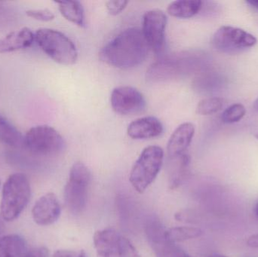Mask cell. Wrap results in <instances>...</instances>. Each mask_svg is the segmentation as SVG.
Listing matches in <instances>:
<instances>
[{"instance_id":"15","label":"cell","mask_w":258,"mask_h":257,"mask_svg":"<svg viewBox=\"0 0 258 257\" xmlns=\"http://www.w3.org/2000/svg\"><path fill=\"white\" fill-rule=\"evenodd\" d=\"M163 131V125L157 118L146 116L139 118L129 124L127 133L129 137L137 140L154 138Z\"/></svg>"},{"instance_id":"35","label":"cell","mask_w":258,"mask_h":257,"mask_svg":"<svg viewBox=\"0 0 258 257\" xmlns=\"http://www.w3.org/2000/svg\"><path fill=\"white\" fill-rule=\"evenodd\" d=\"M254 110H256V111L258 112V98L257 100H256L255 101H254Z\"/></svg>"},{"instance_id":"22","label":"cell","mask_w":258,"mask_h":257,"mask_svg":"<svg viewBox=\"0 0 258 257\" xmlns=\"http://www.w3.org/2000/svg\"><path fill=\"white\" fill-rule=\"evenodd\" d=\"M19 19V12L12 5L0 2V32L15 27Z\"/></svg>"},{"instance_id":"20","label":"cell","mask_w":258,"mask_h":257,"mask_svg":"<svg viewBox=\"0 0 258 257\" xmlns=\"http://www.w3.org/2000/svg\"><path fill=\"white\" fill-rule=\"evenodd\" d=\"M60 14L68 21L73 24L84 27L85 22L84 9L81 3L79 1H61L57 2Z\"/></svg>"},{"instance_id":"13","label":"cell","mask_w":258,"mask_h":257,"mask_svg":"<svg viewBox=\"0 0 258 257\" xmlns=\"http://www.w3.org/2000/svg\"><path fill=\"white\" fill-rule=\"evenodd\" d=\"M124 237L114 229L98 231L94 235V244L98 257H122Z\"/></svg>"},{"instance_id":"33","label":"cell","mask_w":258,"mask_h":257,"mask_svg":"<svg viewBox=\"0 0 258 257\" xmlns=\"http://www.w3.org/2000/svg\"><path fill=\"white\" fill-rule=\"evenodd\" d=\"M246 3L258 10V0H250V1H246Z\"/></svg>"},{"instance_id":"36","label":"cell","mask_w":258,"mask_h":257,"mask_svg":"<svg viewBox=\"0 0 258 257\" xmlns=\"http://www.w3.org/2000/svg\"><path fill=\"white\" fill-rule=\"evenodd\" d=\"M254 211H255L256 216H257V217L258 218V202L257 203V205H256L255 210H254Z\"/></svg>"},{"instance_id":"28","label":"cell","mask_w":258,"mask_h":257,"mask_svg":"<svg viewBox=\"0 0 258 257\" xmlns=\"http://www.w3.org/2000/svg\"><path fill=\"white\" fill-rule=\"evenodd\" d=\"M122 257H141L134 247L133 244L125 238H124Z\"/></svg>"},{"instance_id":"9","label":"cell","mask_w":258,"mask_h":257,"mask_svg":"<svg viewBox=\"0 0 258 257\" xmlns=\"http://www.w3.org/2000/svg\"><path fill=\"white\" fill-rule=\"evenodd\" d=\"M149 244L157 257H192L167 238L165 226L157 217L150 216L144 223Z\"/></svg>"},{"instance_id":"26","label":"cell","mask_w":258,"mask_h":257,"mask_svg":"<svg viewBox=\"0 0 258 257\" xmlns=\"http://www.w3.org/2000/svg\"><path fill=\"white\" fill-rule=\"evenodd\" d=\"M25 13L27 16L43 22H48L54 19V15L49 9H30L26 11Z\"/></svg>"},{"instance_id":"14","label":"cell","mask_w":258,"mask_h":257,"mask_svg":"<svg viewBox=\"0 0 258 257\" xmlns=\"http://www.w3.org/2000/svg\"><path fill=\"white\" fill-rule=\"evenodd\" d=\"M195 134V126L191 122L179 125L171 134L167 144V152L171 158H179L184 154Z\"/></svg>"},{"instance_id":"5","label":"cell","mask_w":258,"mask_h":257,"mask_svg":"<svg viewBox=\"0 0 258 257\" xmlns=\"http://www.w3.org/2000/svg\"><path fill=\"white\" fill-rule=\"evenodd\" d=\"M164 151L160 146L146 147L137 159L130 174L131 184L137 192L144 193L155 181L160 172Z\"/></svg>"},{"instance_id":"24","label":"cell","mask_w":258,"mask_h":257,"mask_svg":"<svg viewBox=\"0 0 258 257\" xmlns=\"http://www.w3.org/2000/svg\"><path fill=\"white\" fill-rule=\"evenodd\" d=\"M130 199L124 194H119L116 196V208L118 215L122 225L128 226L133 215V210Z\"/></svg>"},{"instance_id":"2","label":"cell","mask_w":258,"mask_h":257,"mask_svg":"<svg viewBox=\"0 0 258 257\" xmlns=\"http://www.w3.org/2000/svg\"><path fill=\"white\" fill-rule=\"evenodd\" d=\"M206 57L199 51H183L160 59L150 66L147 78L154 82L169 81L204 67Z\"/></svg>"},{"instance_id":"27","label":"cell","mask_w":258,"mask_h":257,"mask_svg":"<svg viewBox=\"0 0 258 257\" xmlns=\"http://www.w3.org/2000/svg\"><path fill=\"white\" fill-rule=\"evenodd\" d=\"M128 3V1H125V0H112V1L107 2L106 7L110 15H117L124 11Z\"/></svg>"},{"instance_id":"12","label":"cell","mask_w":258,"mask_h":257,"mask_svg":"<svg viewBox=\"0 0 258 257\" xmlns=\"http://www.w3.org/2000/svg\"><path fill=\"white\" fill-rule=\"evenodd\" d=\"M61 208L58 199L52 193H47L38 199L32 209V216L36 224L49 226L60 216Z\"/></svg>"},{"instance_id":"37","label":"cell","mask_w":258,"mask_h":257,"mask_svg":"<svg viewBox=\"0 0 258 257\" xmlns=\"http://www.w3.org/2000/svg\"><path fill=\"white\" fill-rule=\"evenodd\" d=\"M209 257H227V256H223V255H220V254H214V255H212V256H210Z\"/></svg>"},{"instance_id":"11","label":"cell","mask_w":258,"mask_h":257,"mask_svg":"<svg viewBox=\"0 0 258 257\" xmlns=\"http://www.w3.org/2000/svg\"><path fill=\"white\" fill-rule=\"evenodd\" d=\"M110 103L113 111L122 116L141 113L146 107L144 95L131 86L115 88L110 96Z\"/></svg>"},{"instance_id":"4","label":"cell","mask_w":258,"mask_h":257,"mask_svg":"<svg viewBox=\"0 0 258 257\" xmlns=\"http://www.w3.org/2000/svg\"><path fill=\"white\" fill-rule=\"evenodd\" d=\"M35 42L56 63L70 66L77 62L78 58L77 47L68 36L58 30L39 29L35 33Z\"/></svg>"},{"instance_id":"17","label":"cell","mask_w":258,"mask_h":257,"mask_svg":"<svg viewBox=\"0 0 258 257\" xmlns=\"http://www.w3.org/2000/svg\"><path fill=\"white\" fill-rule=\"evenodd\" d=\"M27 244L18 235H8L0 239V257H25Z\"/></svg>"},{"instance_id":"32","label":"cell","mask_w":258,"mask_h":257,"mask_svg":"<svg viewBox=\"0 0 258 257\" xmlns=\"http://www.w3.org/2000/svg\"><path fill=\"white\" fill-rule=\"evenodd\" d=\"M5 232V224H4V220H3V217L0 215V239L3 238V233Z\"/></svg>"},{"instance_id":"29","label":"cell","mask_w":258,"mask_h":257,"mask_svg":"<svg viewBox=\"0 0 258 257\" xmlns=\"http://www.w3.org/2000/svg\"><path fill=\"white\" fill-rule=\"evenodd\" d=\"M48 250L45 247H36L27 252L25 257H48Z\"/></svg>"},{"instance_id":"30","label":"cell","mask_w":258,"mask_h":257,"mask_svg":"<svg viewBox=\"0 0 258 257\" xmlns=\"http://www.w3.org/2000/svg\"><path fill=\"white\" fill-rule=\"evenodd\" d=\"M77 253L71 250H60L54 253L52 257H76Z\"/></svg>"},{"instance_id":"34","label":"cell","mask_w":258,"mask_h":257,"mask_svg":"<svg viewBox=\"0 0 258 257\" xmlns=\"http://www.w3.org/2000/svg\"><path fill=\"white\" fill-rule=\"evenodd\" d=\"M76 257H87L86 256V253H85V251H83V250H82V251H80V253H78V254H77V256Z\"/></svg>"},{"instance_id":"6","label":"cell","mask_w":258,"mask_h":257,"mask_svg":"<svg viewBox=\"0 0 258 257\" xmlns=\"http://www.w3.org/2000/svg\"><path fill=\"white\" fill-rule=\"evenodd\" d=\"M91 178L90 170L83 163L76 162L71 167L65 187L64 199L67 207L73 214H80L86 208Z\"/></svg>"},{"instance_id":"25","label":"cell","mask_w":258,"mask_h":257,"mask_svg":"<svg viewBox=\"0 0 258 257\" xmlns=\"http://www.w3.org/2000/svg\"><path fill=\"white\" fill-rule=\"evenodd\" d=\"M246 114V109L241 104H235L226 109L221 116V120L225 124H233L239 122Z\"/></svg>"},{"instance_id":"8","label":"cell","mask_w":258,"mask_h":257,"mask_svg":"<svg viewBox=\"0 0 258 257\" xmlns=\"http://www.w3.org/2000/svg\"><path fill=\"white\" fill-rule=\"evenodd\" d=\"M212 42L218 51L235 54L252 48L257 43V39L254 35L242 29L222 26L213 35Z\"/></svg>"},{"instance_id":"23","label":"cell","mask_w":258,"mask_h":257,"mask_svg":"<svg viewBox=\"0 0 258 257\" xmlns=\"http://www.w3.org/2000/svg\"><path fill=\"white\" fill-rule=\"evenodd\" d=\"M224 101L221 98H209L202 100L197 107V114L211 116L218 113L224 107Z\"/></svg>"},{"instance_id":"38","label":"cell","mask_w":258,"mask_h":257,"mask_svg":"<svg viewBox=\"0 0 258 257\" xmlns=\"http://www.w3.org/2000/svg\"><path fill=\"white\" fill-rule=\"evenodd\" d=\"M254 137H255L256 138H257L258 140V133H257V134H256L255 135H254Z\"/></svg>"},{"instance_id":"10","label":"cell","mask_w":258,"mask_h":257,"mask_svg":"<svg viewBox=\"0 0 258 257\" xmlns=\"http://www.w3.org/2000/svg\"><path fill=\"white\" fill-rule=\"evenodd\" d=\"M167 16L163 11L152 9L143 17L142 33L150 49L156 54L163 50L165 42Z\"/></svg>"},{"instance_id":"19","label":"cell","mask_w":258,"mask_h":257,"mask_svg":"<svg viewBox=\"0 0 258 257\" xmlns=\"http://www.w3.org/2000/svg\"><path fill=\"white\" fill-rule=\"evenodd\" d=\"M203 2L200 0L174 1L168 5L167 12L174 18H192L203 9Z\"/></svg>"},{"instance_id":"1","label":"cell","mask_w":258,"mask_h":257,"mask_svg":"<svg viewBox=\"0 0 258 257\" xmlns=\"http://www.w3.org/2000/svg\"><path fill=\"white\" fill-rule=\"evenodd\" d=\"M149 47L142 30L138 27L125 29L103 47L100 59L118 69L136 67L148 55Z\"/></svg>"},{"instance_id":"31","label":"cell","mask_w":258,"mask_h":257,"mask_svg":"<svg viewBox=\"0 0 258 257\" xmlns=\"http://www.w3.org/2000/svg\"><path fill=\"white\" fill-rule=\"evenodd\" d=\"M247 245L252 248H258V234L251 235L247 240Z\"/></svg>"},{"instance_id":"3","label":"cell","mask_w":258,"mask_h":257,"mask_svg":"<svg viewBox=\"0 0 258 257\" xmlns=\"http://www.w3.org/2000/svg\"><path fill=\"white\" fill-rule=\"evenodd\" d=\"M31 189L24 174L10 175L3 185L0 214L4 221L11 222L19 217L30 199Z\"/></svg>"},{"instance_id":"7","label":"cell","mask_w":258,"mask_h":257,"mask_svg":"<svg viewBox=\"0 0 258 257\" xmlns=\"http://www.w3.org/2000/svg\"><path fill=\"white\" fill-rule=\"evenodd\" d=\"M24 147L34 155L52 156L63 150L65 141L52 127L37 125L30 128L24 136Z\"/></svg>"},{"instance_id":"18","label":"cell","mask_w":258,"mask_h":257,"mask_svg":"<svg viewBox=\"0 0 258 257\" xmlns=\"http://www.w3.org/2000/svg\"><path fill=\"white\" fill-rule=\"evenodd\" d=\"M0 142L11 147L24 146V136L6 117L0 114Z\"/></svg>"},{"instance_id":"16","label":"cell","mask_w":258,"mask_h":257,"mask_svg":"<svg viewBox=\"0 0 258 257\" xmlns=\"http://www.w3.org/2000/svg\"><path fill=\"white\" fill-rule=\"evenodd\" d=\"M35 42V33L27 27L11 32L0 39V54L25 49Z\"/></svg>"},{"instance_id":"21","label":"cell","mask_w":258,"mask_h":257,"mask_svg":"<svg viewBox=\"0 0 258 257\" xmlns=\"http://www.w3.org/2000/svg\"><path fill=\"white\" fill-rule=\"evenodd\" d=\"M202 235H203V231L200 228L189 227V226L171 228L168 229L166 232L167 238L173 243L198 238Z\"/></svg>"}]
</instances>
